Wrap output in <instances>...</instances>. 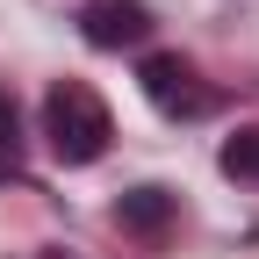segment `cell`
Segmentation results:
<instances>
[{"instance_id":"3957f363","label":"cell","mask_w":259,"mask_h":259,"mask_svg":"<svg viewBox=\"0 0 259 259\" xmlns=\"http://www.w3.org/2000/svg\"><path fill=\"white\" fill-rule=\"evenodd\" d=\"M137 79H144V94H151V108H166V115H194V108H202L194 65H187L180 51H151V58L137 65Z\"/></svg>"},{"instance_id":"277c9868","label":"cell","mask_w":259,"mask_h":259,"mask_svg":"<svg viewBox=\"0 0 259 259\" xmlns=\"http://www.w3.org/2000/svg\"><path fill=\"white\" fill-rule=\"evenodd\" d=\"M115 223L137 231V238H158V231L173 223V194H166V187H130L122 202H115Z\"/></svg>"},{"instance_id":"6da1fadb","label":"cell","mask_w":259,"mask_h":259,"mask_svg":"<svg viewBox=\"0 0 259 259\" xmlns=\"http://www.w3.org/2000/svg\"><path fill=\"white\" fill-rule=\"evenodd\" d=\"M44 144H51L58 166H94V158L115 144L108 101H101L87 79H58V87L44 94Z\"/></svg>"},{"instance_id":"5b68a950","label":"cell","mask_w":259,"mask_h":259,"mask_svg":"<svg viewBox=\"0 0 259 259\" xmlns=\"http://www.w3.org/2000/svg\"><path fill=\"white\" fill-rule=\"evenodd\" d=\"M216 166L231 173V180H259V122H252V130H238V137H223Z\"/></svg>"},{"instance_id":"7a4b0ae2","label":"cell","mask_w":259,"mask_h":259,"mask_svg":"<svg viewBox=\"0 0 259 259\" xmlns=\"http://www.w3.org/2000/svg\"><path fill=\"white\" fill-rule=\"evenodd\" d=\"M79 36H87L94 51L144 44V36H151V8H144V0H87V8H79Z\"/></svg>"},{"instance_id":"8992f818","label":"cell","mask_w":259,"mask_h":259,"mask_svg":"<svg viewBox=\"0 0 259 259\" xmlns=\"http://www.w3.org/2000/svg\"><path fill=\"white\" fill-rule=\"evenodd\" d=\"M0 151L15 158V108H8V101H0Z\"/></svg>"}]
</instances>
